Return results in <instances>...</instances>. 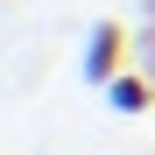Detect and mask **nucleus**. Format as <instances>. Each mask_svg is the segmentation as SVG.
Segmentation results:
<instances>
[{"instance_id":"1","label":"nucleus","mask_w":155,"mask_h":155,"mask_svg":"<svg viewBox=\"0 0 155 155\" xmlns=\"http://www.w3.org/2000/svg\"><path fill=\"white\" fill-rule=\"evenodd\" d=\"M120 71H127V28L120 21H92V35H85V78L92 85H113Z\"/></svg>"},{"instance_id":"2","label":"nucleus","mask_w":155,"mask_h":155,"mask_svg":"<svg viewBox=\"0 0 155 155\" xmlns=\"http://www.w3.org/2000/svg\"><path fill=\"white\" fill-rule=\"evenodd\" d=\"M106 99H113V113H141V106H155V78H141V71H120L113 85H106Z\"/></svg>"}]
</instances>
